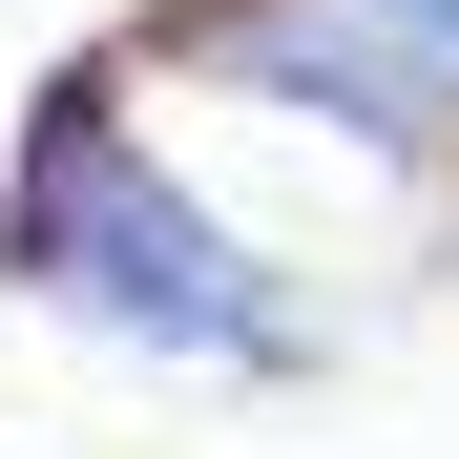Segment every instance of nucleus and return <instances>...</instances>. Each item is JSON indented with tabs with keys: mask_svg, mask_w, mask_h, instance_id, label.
<instances>
[{
	"mask_svg": "<svg viewBox=\"0 0 459 459\" xmlns=\"http://www.w3.org/2000/svg\"><path fill=\"white\" fill-rule=\"evenodd\" d=\"M0 292H42L63 334L105 355H168V376H251L292 397L314 376V314L230 251V209L126 126V63H63L22 105V168H0Z\"/></svg>",
	"mask_w": 459,
	"mask_h": 459,
	"instance_id": "obj_1",
	"label": "nucleus"
},
{
	"mask_svg": "<svg viewBox=\"0 0 459 459\" xmlns=\"http://www.w3.org/2000/svg\"><path fill=\"white\" fill-rule=\"evenodd\" d=\"M126 63H209L230 105H292L334 146L459 168V0H146Z\"/></svg>",
	"mask_w": 459,
	"mask_h": 459,
	"instance_id": "obj_2",
	"label": "nucleus"
}]
</instances>
